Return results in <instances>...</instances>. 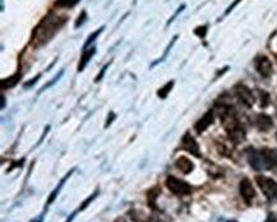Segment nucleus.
Returning a JSON list of instances; mask_svg holds the SVG:
<instances>
[{
    "instance_id": "obj_31",
    "label": "nucleus",
    "mask_w": 277,
    "mask_h": 222,
    "mask_svg": "<svg viewBox=\"0 0 277 222\" xmlns=\"http://www.w3.org/2000/svg\"><path fill=\"white\" fill-rule=\"evenodd\" d=\"M228 222H236V221H228Z\"/></svg>"
},
{
    "instance_id": "obj_18",
    "label": "nucleus",
    "mask_w": 277,
    "mask_h": 222,
    "mask_svg": "<svg viewBox=\"0 0 277 222\" xmlns=\"http://www.w3.org/2000/svg\"><path fill=\"white\" fill-rule=\"evenodd\" d=\"M104 30H105V26H103V27L98 28L97 31H95V32H93V33H91V36L87 38V41H86V43H85V46H83V48H85V50H86V48H87L88 46L91 45V43L95 42L96 38H97L98 36H100L101 33H103V31H104Z\"/></svg>"
},
{
    "instance_id": "obj_3",
    "label": "nucleus",
    "mask_w": 277,
    "mask_h": 222,
    "mask_svg": "<svg viewBox=\"0 0 277 222\" xmlns=\"http://www.w3.org/2000/svg\"><path fill=\"white\" fill-rule=\"evenodd\" d=\"M246 158H248V162L254 170L257 171H263L268 170V166H267L266 158H264L263 152L261 151H257L254 148H248L246 150Z\"/></svg>"
},
{
    "instance_id": "obj_32",
    "label": "nucleus",
    "mask_w": 277,
    "mask_h": 222,
    "mask_svg": "<svg viewBox=\"0 0 277 222\" xmlns=\"http://www.w3.org/2000/svg\"><path fill=\"white\" fill-rule=\"evenodd\" d=\"M276 138H277V133H276Z\"/></svg>"
},
{
    "instance_id": "obj_25",
    "label": "nucleus",
    "mask_w": 277,
    "mask_h": 222,
    "mask_svg": "<svg viewBox=\"0 0 277 222\" xmlns=\"http://www.w3.org/2000/svg\"><path fill=\"white\" fill-rule=\"evenodd\" d=\"M206 30H207V27H206V26H203V27H198L197 30H195V33H197L199 37H205Z\"/></svg>"
},
{
    "instance_id": "obj_17",
    "label": "nucleus",
    "mask_w": 277,
    "mask_h": 222,
    "mask_svg": "<svg viewBox=\"0 0 277 222\" xmlns=\"http://www.w3.org/2000/svg\"><path fill=\"white\" fill-rule=\"evenodd\" d=\"M80 2L81 0H57L55 5L59 8H68V9H69V8L75 7Z\"/></svg>"
},
{
    "instance_id": "obj_8",
    "label": "nucleus",
    "mask_w": 277,
    "mask_h": 222,
    "mask_svg": "<svg viewBox=\"0 0 277 222\" xmlns=\"http://www.w3.org/2000/svg\"><path fill=\"white\" fill-rule=\"evenodd\" d=\"M182 145L185 151L192 153L193 156H195V157H200L198 143L195 142V139L193 138V135L190 134V133H185V135L182 139Z\"/></svg>"
},
{
    "instance_id": "obj_2",
    "label": "nucleus",
    "mask_w": 277,
    "mask_h": 222,
    "mask_svg": "<svg viewBox=\"0 0 277 222\" xmlns=\"http://www.w3.org/2000/svg\"><path fill=\"white\" fill-rule=\"evenodd\" d=\"M257 184H258V186L261 188L262 193L264 194V196H266L268 201H273L274 198L277 196V183L274 180H272V179L267 178V176L263 175H258L256 178Z\"/></svg>"
},
{
    "instance_id": "obj_4",
    "label": "nucleus",
    "mask_w": 277,
    "mask_h": 222,
    "mask_svg": "<svg viewBox=\"0 0 277 222\" xmlns=\"http://www.w3.org/2000/svg\"><path fill=\"white\" fill-rule=\"evenodd\" d=\"M166 186L175 195H188L192 191V186L189 184L175 178V176H169L166 179Z\"/></svg>"
},
{
    "instance_id": "obj_20",
    "label": "nucleus",
    "mask_w": 277,
    "mask_h": 222,
    "mask_svg": "<svg viewBox=\"0 0 277 222\" xmlns=\"http://www.w3.org/2000/svg\"><path fill=\"white\" fill-rule=\"evenodd\" d=\"M177 38H178V36H174V38H172L171 43H169V45H167L166 50H165V53H164V56H162V58H161V59H159V60H157V61H156V63H154V64H152V65H155V64L160 63V61H164V59H165V58H166V56H167V54H169L170 48H171V47H172V45H174V43H175V41H177Z\"/></svg>"
},
{
    "instance_id": "obj_24",
    "label": "nucleus",
    "mask_w": 277,
    "mask_h": 222,
    "mask_svg": "<svg viewBox=\"0 0 277 222\" xmlns=\"http://www.w3.org/2000/svg\"><path fill=\"white\" fill-rule=\"evenodd\" d=\"M109 65H110V63H108V64H105V65L103 66V69H101V71H100V74H98L97 77H96V79H95V82H100L101 79H103V77H104V74H105V71H106V69L109 68Z\"/></svg>"
},
{
    "instance_id": "obj_14",
    "label": "nucleus",
    "mask_w": 277,
    "mask_h": 222,
    "mask_svg": "<svg viewBox=\"0 0 277 222\" xmlns=\"http://www.w3.org/2000/svg\"><path fill=\"white\" fill-rule=\"evenodd\" d=\"M95 54H96V47H95V46H92V47H88V50H83L82 58H81L80 65H78V71H82L83 69L86 68V65H87V64L90 63L91 58H92V56L95 55Z\"/></svg>"
},
{
    "instance_id": "obj_1",
    "label": "nucleus",
    "mask_w": 277,
    "mask_h": 222,
    "mask_svg": "<svg viewBox=\"0 0 277 222\" xmlns=\"http://www.w3.org/2000/svg\"><path fill=\"white\" fill-rule=\"evenodd\" d=\"M67 22V18L58 15L50 12L46 17L41 19V22L36 26L31 36V45L35 48L46 45Z\"/></svg>"
},
{
    "instance_id": "obj_22",
    "label": "nucleus",
    "mask_w": 277,
    "mask_h": 222,
    "mask_svg": "<svg viewBox=\"0 0 277 222\" xmlns=\"http://www.w3.org/2000/svg\"><path fill=\"white\" fill-rule=\"evenodd\" d=\"M184 8H185V4H183V5H182V7H179V8H178V10H177V12H175V13H174V15H172V17H171V18H170V19H169V22H167V23H166V26H170V24H171V23H172V22H174V19H175V18H177V17H178V15H179V14H180V13H182V12H183V10H184Z\"/></svg>"
},
{
    "instance_id": "obj_11",
    "label": "nucleus",
    "mask_w": 277,
    "mask_h": 222,
    "mask_svg": "<svg viewBox=\"0 0 277 222\" xmlns=\"http://www.w3.org/2000/svg\"><path fill=\"white\" fill-rule=\"evenodd\" d=\"M175 166H177L183 174H190L193 171V168H194V165H193L192 161L188 157H185V156H180V157L175 161Z\"/></svg>"
},
{
    "instance_id": "obj_30",
    "label": "nucleus",
    "mask_w": 277,
    "mask_h": 222,
    "mask_svg": "<svg viewBox=\"0 0 277 222\" xmlns=\"http://www.w3.org/2000/svg\"><path fill=\"white\" fill-rule=\"evenodd\" d=\"M114 117H115V114H114V112H111V116H110V117H108V122H106V125H105L106 128H108L109 125L111 124V120H113Z\"/></svg>"
},
{
    "instance_id": "obj_9",
    "label": "nucleus",
    "mask_w": 277,
    "mask_h": 222,
    "mask_svg": "<svg viewBox=\"0 0 277 222\" xmlns=\"http://www.w3.org/2000/svg\"><path fill=\"white\" fill-rule=\"evenodd\" d=\"M213 119H215V114H213V110H208L207 112H206L205 115H203L202 117H200L199 120L197 121V124H195V132L197 133H203L205 130L208 129V127H210L211 124L213 122Z\"/></svg>"
},
{
    "instance_id": "obj_28",
    "label": "nucleus",
    "mask_w": 277,
    "mask_h": 222,
    "mask_svg": "<svg viewBox=\"0 0 277 222\" xmlns=\"http://www.w3.org/2000/svg\"><path fill=\"white\" fill-rule=\"evenodd\" d=\"M42 221H44V213L40 214V216L36 217V218L31 219V221H30V222H42Z\"/></svg>"
},
{
    "instance_id": "obj_15",
    "label": "nucleus",
    "mask_w": 277,
    "mask_h": 222,
    "mask_svg": "<svg viewBox=\"0 0 277 222\" xmlns=\"http://www.w3.org/2000/svg\"><path fill=\"white\" fill-rule=\"evenodd\" d=\"M19 79H21V74H14V76L9 77V78L3 79V81H2V89L11 88V87L16 86L19 82Z\"/></svg>"
},
{
    "instance_id": "obj_5",
    "label": "nucleus",
    "mask_w": 277,
    "mask_h": 222,
    "mask_svg": "<svg viewBox=\"0 0 277 222\" xmlns=\"http://www.w3.org/2000/svg\"><path fill=\"white\" fill-rule=\"evenodd\" d=\"M254 65H256L257 71L261 74L263 78H269L272 76V63L267 56H258L254 60Z\"/></svg>"
},
{
    "instance_id": "obj_16",
    "label": "nucleus",
    "mask_w": 277,
    "mask_h": 222,
    "mask_svg": "<svg viewBox=\"0 0 277 222\" xmlns=\"http://www.w3.org/2000/svg\"><path fill=\"white\" fill-rule=\"evenodd\" d=\"M172 86H174V81H170L167 82L166 84H165L162 88L159 89V92H157V96L160 97V98H166V96L169 94V92L171 91Z\"/></svg>"
},
{
    "instance_id": "obj_19",
    "label": "nucleus",
    "mask_w": 277,
    "mask_h": 222,
    "mask_svg": "<svg viewBox=\"0 0 277 222\" xmlns=\"http://www.w3.org/2000/svg\"><path fill=\"white\" fill-rule=\"evenodd\" d=\"M86 19H87V14H86V12H85V10H83V12L81 13V15H80V17L77 18V20H75V23H74V27H75V28L81 27V26H82L83 23L86 22Z\"/></svg>"
},
{
    "instance_id": "obj_26",
    "label": "nucleus",
    "mask_w": 277,
    "mask_h": 222,
    "mask_svg": "<svg viewBox=\"0 0 277 222\" xmlns=\"http://www.w3.org/2000/svg\"><path fill=\"white\" fill-rule=\"evenodd\" d=\"M80 212H81V208L75 209V211H74V212H72V214H70V216H69V217H68V218H67V221H65V222H72V221H73V219H74L75 214H78V213H80Z\"/></svg>"
},
{
    "instance_id": "obj_6",
    "label": "nucleus",
    "mask_w": 277,
    "mask_h": 222,
    "mask_svg": "<svg viewBox=\"0 0 277 222\" xmlns=\"http://www.w3.org/2000/svg\"><path fill=\"white\" fill-rule=\"evenodd\" d=\"M239 190H240V195L243 196V199L245 201V203L248 206H250L251 202H253L254 196H256V190H254L253 185H251L250 180L249 179H243L240 181V185H239Z\"/></svg>"
},
{
    "instance_id": "obj_29",
    "label": "nucleus",
    "mask_w": 277,
    "mask_h": 222,
    "mask_svg": "<svg viewBox=\"0 0 277 222\" xmlns=\"http://www.w3.org/2000/svg\"><path fill=\"white\" fill-rule=\"evenodd\" d=\"M40 78V74H39V76H37V77H35V78L34 79H32V81L31 82H30V83H26V84H24V87H31L32 86V84H34L35 83V82H36L37 81V79H39Z\"/></svg>"
},
{
    "instance_id": "obj_12",
    "label": "nucleus",
    "mask_w": 277,
    "mask_h": 222,
    "mask_svg": "<svg viewBox=\"0 0 277 222\" xmlns=\"http://www.w3.org/2000/svg\"><path fill=\"white\" fill-rule=\"evenodd\" d=\"M262 152H263L264 158H266L268 170H272V168H277V151L271 150V148H263V150H262Z\"/></svg>"
},
{
    "instance_id": "obj_13",
    "label": "nucleus",
    "mask_w": 277,
    "mask_h": 222,
    "mask_svg": "<svg viewBox=\"0 0 277 222\" xmlns=\"http://www.w3.org/2000/svg\"><path fill=\"white\" fill-rule=\"evenodd\" d=\"M74 170H75V168H72V170H70V171H69V172H68V174H67V175H65V176H64V178H63V179H62V180H60V181H59V185H58V186H57V188H55V189H54V190H53V193H52V194H50V196H49V198H47V201H46V206H45V207H46V208H47V207H49V206H50V204H52V203H53V202H54V201H55V199H57V196H58V195H59V191H60V189H62V188H63V186H64L65 181H67V180H68V179H69V178H70V176H72L73 171H74Z\"/></svg>"
},
{
    "instance_id": "obj_7",
    "label": "nucleus",
    "mask_w": 277,
    "mask_h": 222,
    "mask_svg": "<svg viewBox=\"0 0 277 222\" xmlns=\"http://www.w3.org/2000/svg\"><path fill=\"white\" fill-rule=\"evenodd\" d=\"M235 93H236V96H238V98L240 100V101L243 102L246 107L253 106L254 96L248 87L244 86V84H238V86L235 87Z\"/></svg>"
},
{
    "instance_id": "obj_27",
    "label": "nucleus",
    "mask_w": 277,
    "mask_h": 222,
    "mask_svg": "<svg viewBox=\"0 0 277 222\" xmlns=\"http://www.w3.org/2000/svg\"><path fill=\"white\" fill-rule=\"evenodd\" d=\"M241 2V0H235V2H234L233 3V4H231L230 5V7H229L228 8V10H226V12H225V14H229V13H230L231 12V10H233L234 9V8H235L236 7V5H238L239 4V3H240Z\"/></svg>"
},
{
    "instance_id": "obj_10",
    "label": "nucleus",
    "mask_w": 277,
    "mask_h": 222,
    "mask_svg": "<svg viewBox=\"0 0 277 222\" xmlns=\"http://www.w3.org/2000/svg\"><path fill=\"white\" fill-rule=\"evenodd\" d=\"M256 125L259 130H262V132H267V130H269L273 127V122H272V119L268 115L258 114L256 116Z\"/></svg>"
},
{
    "instance_id": "obj_23",
    "label": "nucleus",
    "mask_w": 277,
    "mask_h": 222,
    "mask_svg": "<svg viewBox=\"0 0 277 222\" xmlns=\"http://www.w3.org/2000/svg\"><path fill=\"white\" fill-rule=\"evenodd\" d=\"M62 76H63V70H62V71H60V73H59V74H58V76H55V77H54V78H53V79H52V82H50V83L45 84V86H44V87H42V88H41V91H45V89H46V88H49V87H52V86H53V84H54V83H55V82H57V81H59V78H60V77H62Z\"/></svg>"
},
{
    "instance_id": "obj_21",
    "label": "nucleus",
    "mask_w": 277,
    "mask_h": 222,
    "mask_svg": "<svg viewBox=\"0 0 277 222\" xmlns=\"http://www.w3.org/2000/svg\"><path fill=\"white\" fill-rule=\"evenodd\" d=\"M259 94H261V100H262V101H261V106L262 107H266L267 105H268V100H269L268 98V94H267L264 91L259 92Z\"/></svg>"
}]
</instances>
